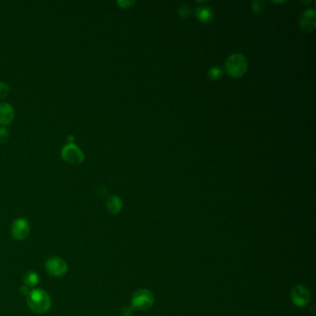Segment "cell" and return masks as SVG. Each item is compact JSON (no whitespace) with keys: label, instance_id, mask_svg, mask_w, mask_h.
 <instances>
[{"label":"cell","instance_id":"6da1fadb","mask_svg":"<svg viewBox=\"0 0 316 316\" xmlns=\"http://www.w3.org/2000/svg\"><path fill=\"white\" fill-rule=\"evenodd\" d=\"M28 307L35 314H45L51 307V300L47 291L41 289L31 290L27 295Z\"/></svg>","mask_w":316,"mask_h":316},{"label":"cell","instance_id":"7a4b0ae2","mask_svg":"<svg viewBox=\"0 0 316 316\" xmlns=\"http://www.w3.org/2000/svg\"><path fill=\"white\" fill-rule=\"evenodd\" d=\"M248 68V61L242 54H234L230 56L225 62V69L230 76L240 77L246 73Z\"/></svg>","mask_w":316,"mask_h":316},{"label":"cell","instance_id":"3957f363","mask_svg":"<svg viewBox=\"0 0 316 316\" xmlns=\"http://www.w3.org/2000/svg\"><path fill=\"white\" fill-rule=\"evenodd\" d=\"M154 303V296L148 289H139L132 297V306L135 309L146 311Z\"/></svg>","mask_w":316,"mask_h":316},{"label":"cell","instance_id":"277c9868","mask_svg":"<svg viewBox=\"0 0 316 316\" xmlns=\"http://www.w3.org/2000/svg\"><path fill=\"white\" fill-rule=\"evenodd\" d=\"M61 155L65 162L74 165L80 164L85 159L83 151L74 143H68L67 145H65L61 149Z\"/></svg>","mask_w":316,"mask_h":316},{"label":"cell","instance_id":"5b68a950","mask_svg":"<svg viewBox=\"0 0 316 316\" xmlns=\"http://www.w3.org/2000/svg\"><path fill=\"white\" fill-rule=\"evenodd\" d=\"M45 267L47 273L55 277L65 276L68 271L67 262L57 256L48 258L45 263Z\"/></svg>","mask_w":316,"mask_h":316},{"label":"cell","instance_id":"8992f818","mask_svg":"<svg viewBox=\"0 0 316 316\" xmlns=\"http://www.w3.org/2000/svg\"><path fill=\"white\" fill-rule=\"evenodd\" d=\"M30 231H31L30 224L23 218H18L14 220L13 222L11 223L10 233L16 240L20 241V240L26 239L30 234Z\"/></svg>","mask_w":316,"mask_h":316},{"label":"cell","instance_id":"52a82bcc","mask_svg":"<svg viewBox=\"0 0 316 316\" xmlns=\"http://www.w3.org/2000/svg\"><path fill=\"white\" fill-rule=\"evenodd\" d=\"M291 298H292L293 303L294 304H296L297 306H304L309 302V290L306 289L304 286L298 285L292 290Z\"/></svg>","mask_w":316,"mask_h":316},{"label":"cell","instance_id":"ba28073f","mask_svg":"<svg viewBox=\"0 0 316 316\" xmlns=\"http://www.w3.org/2000/svg\"><path fill=\"white\" fill-rule=\"evenodd\" d=\"M316 11L314 9H307L303 12L301 20H300L301 28L303 29V31L312 32L316 29Z\"/></svg>","mask_w":316,"mask_h":316},{"label":"cell","instance_id":"9c48e42d","mask_svg":"<svg viewBox=\"0 0 316 316\" xmlns=\"http://www.w3.org/2000/svg\"><path fill=\"white\" fill-rule=\"evenodd\" d=\"M14 118L13 107L8 103H0V125L5 127Z\"/></svg>","mask_w":316,"mask_h":316},{"label":"cell","instance_id":"30bf717a","mask_svg":"<svg viewBox=\"0 0 316 316\" xmlns=\"http://www.w3.org/2000/svg\"><path fill=\"white\" fill-rule=\"evenodd\" d=\"M106 207L109 213L117 214L121 211L122 208V202L118 196H110L106 203Z\"/></svg>","mask_w":316,"mask_h":316},{"label":"cell","instance_id":"8fae6325","mask_svg":"<svg viewBox=\"0 0 316 316\" xmlns=\"http://www.w3.org/2000/svg\"><path fill=\"white\" fill-rule=\"evenodd\" d=\"M197 17L203 22H210L213 19V12L207 7H199L197 9Z\"/></svg>","mask_w":316,"mask_h":316},{"label":"cell","instance_id":"7c38bea8","mask_svg":"<svg viewBox=\"0 0 316 316\" xmlns=\"http://www.w3.org/2000/svg\"><path fill=\"white\" fill-rule=\"evenodd\" d=\"M22 279L23 282L25 283V286H27L28 288L35 287L39 283V276L34 272H27L23 276Z\"/></svg>","mask_w":316,"mask_h":316},{"label":"cell","instance_id":"4fadbf2b","mask_svg":"<svg viewBox=\"0 0 316 316\" xmlns=\"http://www.w3.org/2000/svg\"><path fill=\"white\" fill-rule=\"evenodd\" d=\"M208 74L211 79L217 80L222 76V70L217 67L211 68V69H210Z\"/></svg>","mask_w":316,"mask_h":316},{"label":"cell","instance_id":"5bb4252c","mask_svg":"<svg viewBox=\"0 0 316 316\" xmlns=\"http://www.w3.org/2000/svg\"><path fill=\"white\" fill-rule=\"evenodd\" d=\"M252 8L255 13H262L263 9L265 8V3L262 0H255L252 3Z\"/></svg>","mask_w":316,"mask_h":316},{"label":"cell","instance_id":"9a60e30c","mask_svg":"<svg viewBox=\"0 0 316 316\" xmlns=\"http://www.w3.org/2000/svg\"><path fill=\"white\" fill-rule=\"evenodd\" d=\"M8 93H9V87L6 83L0 82V101L6 99Z\"/></svg>","mask_w":316,"mask_h":316},{"label":"cell","instance_id":"2e32d148","mask_svg":"<svg viewBox=\"0 0 316 316\" xmlns=\"http://www.w3.org/2000/svg\"><path fill=\"white\" fill-rule=\"evenodd\" d=\"M9 138V132L6 127L0 128V144H6Z\"/></svg>","mask_w":316,"mask_h":316},{"label":"cell","instance_id":"e0dca14e","mask_svg":"<svg viewBox=\"0 0 316 316\" xmlns=\"http://www.w3.org/2000/svg\"><path fill=\"white\" fill-rule=\"evenodd\" d=\"M190 13H191V10H190L189 6H182L179 8V14L181 17H187Z\"/></svg>","mask_w":316,"mask_h":316},{"label":"cell","instance_id":"ac0fdd59","mask_svg":"<svg viewBox=\"0 0 316 316\" xmlns=\"http://www.w3.org/2000/svg\"><path fill=\"white\" fill-rule=\"evenodd\" d=\"M134 3H135V1H118V4H119L121 7H125V8L130 7V6H132Z\"/></svg>","mask_w":316,"mask_h":316},{"label":"cell","instance_id":"d6986e66","mask_svg":"<svg viewBox=\"0 0 316 316\" xmlns=\"http://www.w3.org/2000/svg\"><path fill=\"white\" fill-rule=\"evenodd\" d=\"M131 315V309L129 307H124L121 312V316H128Z\"/></svg>","mask_w":316,"mask_h":316},{"label":"cell","instance_id":"ffe728a7","mask_svg":"<svg viewBox=\"0 0 316 316\" xmlns=\"http://www.w3.org/2000/svg\"><path fill=\"white\" fill-rule=\"evenodd\" d=\"M20 291L21 294H27L30 292L29 289H28L27 286H21L20 288Z\"/></svg>","mask_w":316,"mask_h":316}]
</instances>
